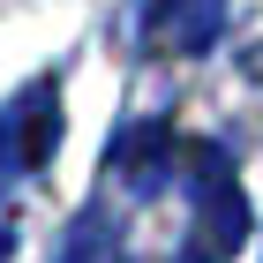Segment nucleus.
I'll return each instance as SVG.
<instances>
[{
  "mask_svg": "<svg viewBox=\"0 0 263 263\" xmlns=\"http://www.w3.org/2000/svg\"><path fill=\"white\" fill-rule=\"evenodd\" d=\"M226 23V0H151V45L158 53H203Z\"/></svg>",
  "mask_w": 263,
  "mask_h": 263,
  "instance_id": "obj_3",
  "label": "nucleus"
},
{
  "mask_svg": "<svg viewBox=\"0 0 263 263\" xmlns=\"http://www.w3.org/2000/svg\"><path fill=\"white\" fill-rule=\"evenodd\" d=\"M53 143H61V83L38 76L30 90L8 98V113H0V173H8V181H15V173H38V165L53 158Z\"/></svg>",
  "mask_w": 263,
  "mask_h": 263,
  "instance_id": "obj_1",
  "label": "nucleus"
},
{
  "mask_svg": "<svg viewBox=\"0 0 263 263\" xmlns=\"http://www.w3.org/2000/svg\"><path fill=\"white\" fill-rule=\"evenodd\" d=\"M181 158H188V143L173 136L165 121H128V136L113 143V173L128 181V196H136V203L158 196V188L173 181V165H181Z\"/></svg>",
  "mask_w": 263,
  "mask_h": 263,
  "instance_id": "obj_2",
  "label": "nucleus"
}]
</instances>
